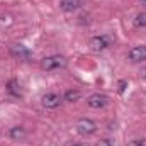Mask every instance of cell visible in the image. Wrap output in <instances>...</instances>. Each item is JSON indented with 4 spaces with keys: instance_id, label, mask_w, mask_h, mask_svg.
<instances>
[{
    "instance_id": "1",
    "label": "cell",
    "mask_w": 146,
    "mask_h": 146,
    "mask_svg": "<svg viewBox=\"0 0 146 146\" xmlns=\"http://www.w3.org/2000/svg\"><path fill=\"white\" fill-rule=\"evenodd\" d=\"M66 65H68V61L61 54H51V56H46V58L41 60V68L46 70V72L63 70V68H66Z\"/></svg>"
},
{
    "instance_id": "2",
    "label": "cell",
    "mask_w": 146,
    "mask_h": 146,
    "mask_svg": "<svg viewBox=\"0 0 146 146\" xmlns=\"http://www.w3.org/2000/svg\"><path fill=\"white\" fill-rule=\"evenodd\" d=\"M112 46V37L109 34H100V36H94L90 39V48L97 53L100 51H106Z\"/></svg>"
},
{
    "instance_id": "3",
    "label": "cell",
    "mask_w": 146,
    "mask_h": 146,
    "mask_svg": "<svg viewBox=\"0 0 146 146\" xmlns=\"http://www.w3.org/2000/svg\"><path fill=\"white\" fill-rule=\"evenodd\" d=\"M95 131H97V124L88 117H82L76 122V133L80 136H92Z\"/></svg>"
},
{
    "instance_id": "4",
    "label": "cell",
    "mask_w": 146,
    "mask_h": 146,
    "mask_svg": "<svg viewBox=\"0 0 146 146\" xmlns=\"http://www.w3.org/2000/svg\"><path fill=\"white\" fill-rule=\"evenodd\" d=\"M61 102H63V97L60 94H54V92H49V94L42 95V99H41V104L46 109H56L61 106Z\"/></svg>"
},
{
    "instance_id": "5",
    "label": "cell",
    "mask_w": 146,
    "mask_h": 146,
    "mask_svg": "<svg viewBox=\"0 0 146 146\" xmlns=\"http://www.w3.org/2000/svg\"><path fill=\"white\" fill-rule=\"evenodd\" d=\"M127 60L133 61V63H143V61H146V44L131 48L129 53H127Z\"/></svg>"
},
{
    "instance_id": "6",
    "label": "cell",
    "mask_w": 146,
    "mask_h": 146,
    "mask_svg": "<svg viewBox=\"0 0 146 146\" xmlns=\"http://www.w3.org/2000/svg\"><path fill=\"white\" fill-rule=\"evenodd\" d=\"M107 102H109V99H107V95H104V94H92V95L87 99V104H88V107H92V109H104V107L107 106Z\"/></svg>"
},
{
    "instance_id": "7",
    "label": "cell",
    "mask_w": 146,
    "mask_h": 146,
    "mask_svg": "<svg viewBox=\"0 0 146 146\" xmlns=\"http://www.w3.org/2000/svg\"><path fill=\"white\" fill-rule=\"evenodd\" d=\"M10 54L17 60H29L33 53L24 44H14V46H10Z\"/></svg>"
},
{
    "instance_id": "8",
    "label": "cell",
    "mask_w": 146,
    "mask_h": 146,
    "mask_svg": "<svg viewBox=\"0 0 146 146\" xmlns=\"http://www.w3.org/2000/svg\"><path fill=\"white\" fill-rule=\"evenodd\" d=\"M82 7V0H60V9L65 12H75Z\"/></svg>"
},
{
    "instance_id": "9",
    "label": "cell",
    "mask_w": 146,
    "mask_h": 146,
    "mask_svg": "<svg viewBox=\"0 0 146 146\" xmlns=\"http://www.w3.org/2000/svg\"><path fill=\"white\" fill-rule=\"evenodd\" d=\"M7 92H9L10 95H14V97H21V95H22L21 85H19L15 80H9V83H7Z\"/></svg>"
},
{
    "instance_id": "10",
    "label": "cell",
    "mask_w": 146,
    "mask_h": 146,
    "mask_svg": "<svg viewBox=\"0 0 146 146\" xmlns=\"http://www.w3.org/2000/svg\"><path fill=\"white\" fill-rule=\"evenodd\" d=\"M9 136H10L12 139H15V141H21V139L26 136V131H24V127H21V126H15V127H12V129H10Z\"/></svg>"
},
{
    "instance_id": "11",
    "label": "cell",
    "mask_w": 146,
    "mask_h": 146,
    "mask_svg": "<svg viewBox=\"0 0 146 146\" xmlns=\"http://www.w3.org/2000/svg\"><path fill=\"white\" fill-rule=\"evenodd\" d=\"M80 97H82L80 90H66L65 95H63V100H66V102H76Z\"/></svg>"
},
{
    "instance_id": "12",
    "label": "cell",
    "mask_w": 146,
    "mask_h": 146,
    "mask_svg": "<svg viewBox=\"0 0 146 146\" xmlns=\"http://www.w3.org/2000/svg\"><path fill=\"white\" fill-rule=\"evenodd\" d=\"M134 26H136V27H146V12L139 14V15H136V19H134Z\"/></svg>"
},
{
    "instance_id": "13",
    "label": "cell",
    "mask_w": 146,
    "mask_h": 146,
    "mask_svg": "<svg viewBox=\"0 0 146 146\" xmlns=\"http://www.w3.org/2000/svg\"><path fill=\"white\" fill-rule=\"evenodd\" d=\"M127 146H146V138H138V139H133L129 141Z\"/></svg>"
},
{
    "instance_id": "14",
    "label": "cell",
    "mask_w": 146,
    "mask_h": 146,
    "mask_svg": "<svg viewBox=\"0 0 146 146\" xmlns=\"http://www.w3.org/2000/svg\"><path fill=\"white\" fill-rule=\"evenodd\" d=\"M97 146H114V143L110 141L109 138H106V139H100V141L97 143Z\"/></svg>"
},
{
    "instance_id": "15",
    "label": "cell",
    "mask_w": 146,
    "mask_h": 146,
    "mask_svg": "<svg viewBox=\"0 0 146 146\" xmlns=\"http://www.w3.org/2000/svg\"><path fill=\"white\" fill-rule=\"evenodd\" d=\"M124 88H126V82L121 80V82H119V92H124Z\"/></svg>"
},
{
    "instance_id": "16",
    "label": "cell",
    "mask_w": 146,
    "mask_h": 146,
    "mask_svg": "<svg viewBox=\"0 0 146 146\" xmlns=\"http://www.w3.org/2000/svg\"><path fill=\"white\" fill-rule=\"evenodd\" d=\"M70 146H87L85 143H73V145H70Z\"/></svg>"
},
{
    "instance_id": "17",
    "label": "cell",
    "mask_w": 146,
    "mask_h": 146,
    "mask_svg": "<svg viewBox=\"0 0 146 146\" xmlns=\"http://www.w3.org/2000/svg\"><path fill=\"white\" fill-rule=\"evenodd\" d=\"M143 76H145V78H146V68H145V70H143Z\"/></svg>"
}]
</instances>
